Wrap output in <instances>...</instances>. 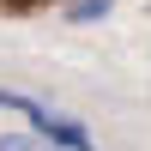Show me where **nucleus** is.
Returning a JSON list of instances; mask_svg holds the SVG:
<instances>
[{
	"instance_id": "f257e3e1",
	"label": "nucleus",
	"mask_w": 151,
	"mask_h": 151,
	"mask_svg": "<svg viewBox=\"0 0 151 151\" xmlns=\"http://www.w3.org/2000/svg\"><path fill=\"white\" fill-rule=\"evenodd\" d=\"M109 6H115V0H73L67 18H73V24H97V18H109Z\"/></svg>"
},
{
	"instance_id": "f03ea898",
	"label": "nucleus",
	"mask_w": 151,
	"mask_h": 151,
	"mask_svg": "<svg viewBox=\"0 0 151 151\" xmlns=\"http://www.w3.org/2000/svg\"><path fill=\"white\" fill-rule=\"evenodd\" d=\"M0 151H48L42 133H0Z\"/></svg>"
}]
</instances>
